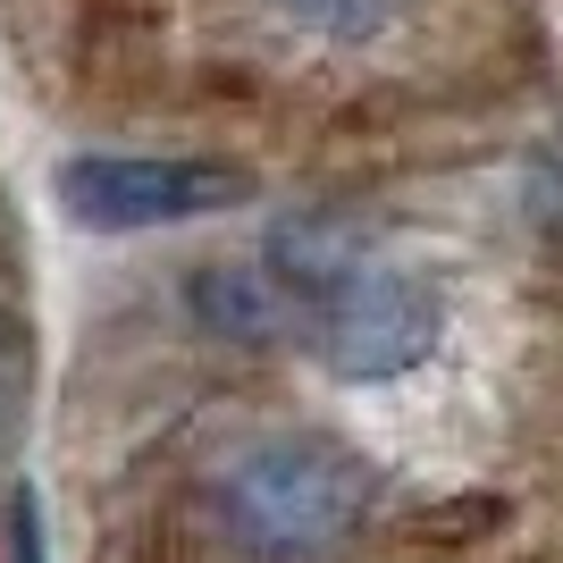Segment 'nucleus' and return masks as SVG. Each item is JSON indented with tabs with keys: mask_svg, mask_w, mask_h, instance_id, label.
<instances>
[{
	"mask_svg": "<svg viewBox=\"0 0 563 563\" xmlns=\"http://www.w3.org/2000/svg\"><path fill=\"white\" fill-rule=\"evenodd\" d=\"M378 514V471L336 438H261L219 471V530L253 563H329Z\"/></svg>",
	"mask_w": 563,
	"mask_h": 563,
	"instance_id": "obj_1",
	"label": "nucleus"
},
{
	"mask_svg": "<svg viewBox=\"0 0 563 563\" xmlns=\"http://www.w3.org/2000/svg\"><path fill=\"white\" fill-rule=\"evenodd\" d=\"M253 177L228 161H161V152H76L59 168V202L93 235H135V228H177V219L235 211Z\"/></svg>",
	"mask_w": 563,
	"mask_h": 563,
	"instance_id": "obj_2",
	"label": "nucleus"
},
{
	"mask_svg": "<svg viewBox=\"0 0 563 563\" xmlns=\"http://www.w3.org/2000/svg\"><path fill=\"white\" fill-rule=\"evenodd\" d=\"M446 336V295L421 269H345L320 295V362L353 387L421 371Z\"/></svg>",
	"mask_w": 563,
	"mask_h": 563,
	"instance_id": "obj_3",
	"label": "nucleus"
},
{
	"mask_svg": "<svg viewBox=\"0 0 563 563\" xmlns=\"http://www.w3.org/2000/svg\"><path fill=\"white\" fill-rule=\"evenodd\" d=\"M9 563H43V505H34V488L9 496Z\"/></svg>",
	"mask_w": 563,
	"mask_h": 563,
	"instance_id": "obj_4",
	"label": "nucleus"
},
{
	"mask_svg": "<svg viewBox=\"0 0 563 563\" xmlns=\"http://www.w3.org/2000/svg\"><path fill=\"white\" fill-rule=\"evenodd\" d=\"M295 9H303V18H320L329 34H362V25H371L387 0H295Z\"/></svg>",
	"mask_w": 563,
	"mask_h": 563,
	"instance_id": "obj_5",
	"label": "nucleus"
},
{
	"mask_svg": "<svg viewBox=\"0 0 563 563\" xmlns=\"http://www.w3.org/2000/svg\"><path fill=\"white\" fill-rule=\"evenodd\" d=\"M0 429H9V371H0Z\"/></svg>",
	"mask_w": 563,
	"mask_h": 563,
	"instance_id": "obj_6",
	"label": "nucleus"
}]
</instances>
